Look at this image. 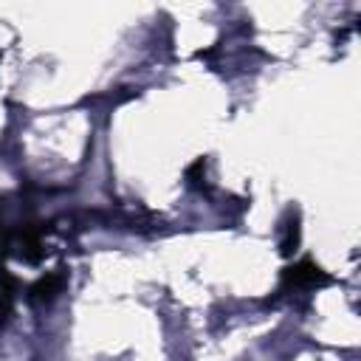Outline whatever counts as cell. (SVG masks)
<instances>
[{"mask_svg": "<svg viewBox=\"0 0 361 361\" xmlns=\"http://www.w3.org/2000/svg\"><path fill=\"white\" fill-rule=\"evenodd\" d=\"M327 282H330L327 271L322 265H316L313 259H299L282 271V285H288V288H319Z\"/></svg>", "mask_w": 361, "mask_h": 361, "instance_id": "6da1fadb", "label": "cell"}, {"mask_svg": "<svg viewBox=\"0 0 361 361\" xmlns=\"http://www.w3.org/2000/svg\"><path fill=\"white\" fill-rule=\"evenodd\" d=\"M65 285V274L62 271H51V274H42L31 288H28V302L39 305V302H51Z\"/></svg>", "mask_w": 361, "mask_h": 361, "instance_id": "7a4b0ae2", "label": "cell"}, {"mask_svg": "<svg viewBox=\"0 0 361 361\" xmlns=\"http://www.w3.org/2000/svg\"><path fill=\"white\" fill-rule=\"evenodd\" d=\"M20 254L28 262H39L42 259L45 248H42V240H39V228H23L20 231Z\"/></svg>", "mask_w": 361, "mask_h": 361, "instance_id": "3957f363", "label": "cell"}, {"mask_svg": "<svg viewBox=\"0 0 361 361\" xmlns=\"http://www.w3.org/2000/svg\"><path fill=\"white\" fill-rule=\"evenodd\" d=\"M14 290H17V279L8 274V268L0 265V322L8 316L11 302H14Z\"/></svg>", "mask_w": 361, "mask_h": 361, "instance_id": "277c9868", "label": "cell"}, {"mask_svg": "<svg viewBox=\"0 0 361 361\" xmlns=\"http://www.w3.org/2000/svg\"><path fill=\"white\" fill-rule=\"evenodd\" d=\"M296 245H299V226L293 223V226L288 228V237H285V243H282V254H290V251H296Z\"/></svg>", "mask_w": 361, "mask_h": 361, "instance_id": "5b68a950", "label": "cell"}]
</instances>
